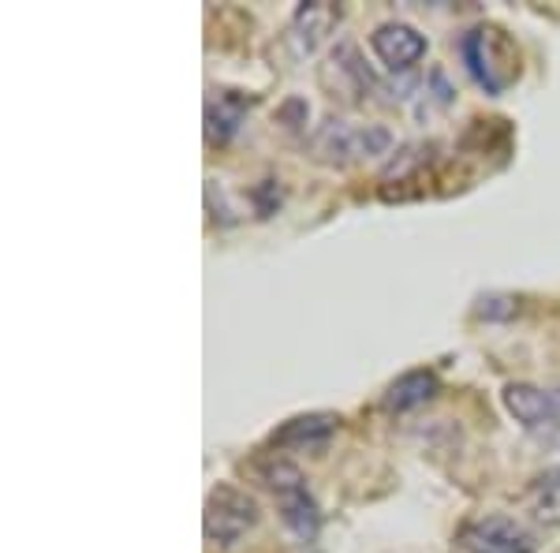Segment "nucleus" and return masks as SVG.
I'll list each match as a JSON object with an SVG mask.
<instances>
[{
    "mask_svg": "<svg viewBox=\"0 0 560 553\" xmlns=\"http://www.w3.org/2000/svg\"><path fill=\"white\" fill-rule=\"evenodd\" d=\"M255 479L266 489H273L277 505H280V520L284 528L295 534L300 542H314L322 531V509L311 497V486H306V475L292 460L284 457H269L255 464Z\"/></svg>",
    "mask_w": 560,
    "mask_h": 553,
    "instance_id": "obj_1",
    "label": "nucleus"
},
{
    "mask_svg": "<svg viewBox=\"0 0 560 553\" xmlns=\"http://www.w3.org/2000/svg\"><path fill=\"white\" fill-rule=\"evenodd\" d=\"M456 49H459V60H464L467 76H471L490 97L501 94V90L509 87V79L520 71L509 42H504L493 26H471V31H464Z\"/></svg>",
    "mask_w": 560,
    "mask_h": 553,
    "instance_id": "obj_2",
    "label": "nucleus"
},
{
    "mask_svg": "<svg viewBox=\"0 0 560 553\" xmlns=\"http://www.w3.org/2000/svg\"><path fill=\"white\" fill-rule=\"evenodd\" d=\"M393 147V131L382 124H348V120H325L314 131V150L318 158L332 165H351V161L382 158Z\"/></svg>",
    "mask_w": 560,
    "mask_h": 553,
    "instance_id": "obj_3",
    "label": "nucleus"
},
{
    "mask_svg": "<svg viewBox=\"0 0 560 553\" xmlns=\"http://www.w3.org/2000/svg\"><path fill=\"white\" fill-rule=\"evenodd\" d=\"M258 523V502L247 489L221 483L210 489L206 497V512H202V531L206 539L217 546H236V542Z\"/></svg>",
    "mask_w": 560,
    "mask_h": 553,
    "instance_id": "obj_4",
    "label": "nucleus"
},
{
    "mask_svg": "<svg viewBox=\"0 0 560 553\" xmlns=\"http://www.w3.org/2000/svg\"><path fill=\"white\" fill-rule=\"evenodd\" d=\"M459 546L467 553H538L535 531H527L512 516H478V520L464 523L459 531Z\"/></svg>",
    "mask_w": 560,
    "mask_h": 553,
    "instance_id": "obj_5",
    "label": "nucleus"
},
{
    "mask_svg": "<svg viewBox=\"0 0 560 553\" xmlns=\"http://www.w3.org/2000/svg\"><path fill=\"white\" fill-rule=\"evenodd\" d=\"M370 49H374V57L382 60L393 76H408V71L427 57V34H419L411 23L388 20L374 26Z\"/></svg>",
    "mask_w": 560,
    "mask_h": 553,
    "instance_id": "obj_6",
    "label": "nucleus"
},
{
    "mask_svg": "<svg viewBox=\"0 0 560 553\" xmlns=\"http://www.w3.org/2000/svg\"><path fill=\"white\" fill-rule=\"evenodd\" d=\"M504 407L527 430H553L560 426V389H541L530 382L504 385Z\"/></svg>",
    "mask_w": 560,
    "mask_h": 553,
    "instance_id": "obj_7",
    "label": "nucleus"
},
{
    "mask_svg": "<svg viewBox=\"0 0 560 553\" xmlns=\"http://www.w3.org/2000/svg\"><path fill=\"white\" fill-rule=\"evenodd\" d=\"M340 419L332 412H311V415H295L288 419L280 430H273L269 446L273 449H322L325 441L337 434Z\"/></svg>",
    "mask_w": 560,
    "mask_h": 553,
    "instance_id": "obj_8",
    "label": "nucleus"
},
{
    "mask_svg": "<svg viewBox=\"0 0 560 553\" xmlns=\"http://www.w3.org/2000/svg\"><path fill=\"white\" fill-rule=\"evenodd\" d=\"M337 23H340V8L337 4H325V0H311V4H303L300 12H295V20H292L295 53H300V57L314 53L325 38H329V31Z\"/></svg>",
    "mask_w": 560,
    "mask_h": 553,
    "instance_id": "obj_9",
    "label": "nucleus"
},
{
    "mask_svg": "<svg viewBox=\"0 0 560 553\" xmlns=\"http://www.w3.org/2000/svg\"><path fill=\"white\" fill-rule=\"evenodd\" d=\"M441 389V378L433 370L419 367V370H404L393 385L385 389V407L388 412H415V407L430 404Z\"/></svg>",
    "mask_w": 560,
    "mask_h": 553,
    "instance_id": "obj_10",
    "label": "nucleus"
},
{
    "mask_svg": "<svg viewBox=\"0 0 560 553\" xmlns=\"http://www.w3.org/2000/svg\"><path fill=\"white\" fill-rule=\"evenodd\" d=\"M247 108L250 97L236 94V90H221L206 105V135H210V142H229L243 128V120H247Z\"/></svg>",
    "mask_w": 560,
    "mask_h": 553,
    "instance_id": "obj_11",
    "label": "nucleus"
},
{
    "mask_svg": "<svg viewBox=\"0 0 560 553\" xmlns=\"http://www.w3.org/2000/svg\"><path fill=\"white\" fill-rule=\"evenodd\" d=\"M527 505L538 523L560 528V468H549L546 475H538L535 483H530Z\"/></svg>",
    "mask_w": 560,
    "mask_h": 553,
    "instance_id": "obj_12",
    "label": "nucleus"
}]
</instances>
